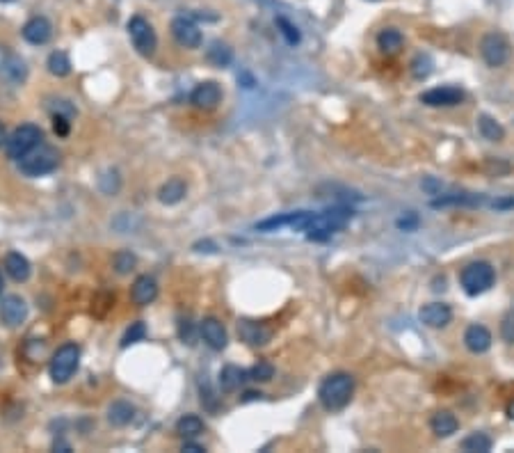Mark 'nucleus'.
Returning a JSON list of instances; mask_svg holds the SVG:
<instances>
[{"instance_id": "nucleus-35", "label": "nucleus", "mask_w": 514, "mask_h": 453, "mask_svg": "<svg viewBox=\"0 0 514 453\" xmlns=\"http://www.w3.org/2000/svg\"><path fill=\"white\" fill-rule=\"evenodd\" d=\"M247 376H250V380L254 383H268L272 380V376H275V366L268 364V362H259V364H254L247 371Z\"/></svg>"}, {"instance_id": "nucleus-37", "label": "nucleus", "mask_w": 514, "mask_h": 453, "mask_svg": "<svg viewBox=\"0 0 514 453\" xmlns=\"http://www.w3.org/2000/svg\"><path fill=\"white\" fill-rule=\"evenodd\" d=\"M135 266V257H133L130 252H119L114 254V270H117L119 275H126Z\"/></svg>"}, {"instance_id": "nucleus-3", "label": "nucleus", "mask_w": 514, "mask_h": 453, "mask_svg": "<svg viewBox=\"0 0 514 453\" xmlns=\"http://www.w3.org/2000/svg\"><path fill=\"white\" fill-rule=\"evenodd\" d=\"M494 282H496V270L487 261L469 263L460 273V284L467 295H483L494 286Z\"/></svg>"}, {"instance_id": "nucleus-24", "label": "nucleus", "mask_w": 514, "mask_h": 453, "mask_svg": "<svg viewBox=\"0 0 514 453\" xmlns=\"http://www.w3.org/2000/svg\"><path fill=\"white\" fill-rule=\"evenodd\" d=\"M247 378H250V376H247V371L238 369L234 364L225 366V369H222V373H220V387H222V392H236L238 387L247 380Z\"/></svg>"}, {"instance_id": "nucleus-14", "label": "nucleus", "mask_w": 514, "mask_h": 453, "mask_svg": "<svg viewBox=\"0 0 514 453\" xmlns=\"http://www.w3.org/2000/svg\"><path fill=\"white\" fill-rule=\"evenodd\" d=\"M0 318H3L5 325L10 327H19L23 320L28 318V304L21 295H7L0 302Z\"/></svg>"}, {"instance_id": "nucleus-20", "label": "nucleus", "mask_w": 514, "mask_h": 453, "mask_svg": "<svg viewBox=\"0 0 514 453\" xmlns=\"http://www.w3.org/2000/svg\"><path fill=\"white\" fill-rule=\"evenodd\" d=\"M238 334L240 339L250 346H265L270 341V332L259 323H252V320H240L238 323Z\"/></svg>"}, {"instance_id": "nucleus-30", "label": "nucleus", "mask_w": 514, "mask_h": 453, "mask_svg": "<svg viewBox=\"0 0 514 453\" xmlns=\"http://www.w3.org/2000/svg\"><path fill=\"white\" fill-rule=\"evenodd\" d=\"M48 71L57 78H64L71 73V60L64 51H53L48 55Z\"/></svg>"}, {"instance_id": "nucleus-19", "label": "nucleus", "mask_w": 514, "mask_h": 453, "mask_svg": "<svg viewBox=\"0 0 514 453\" xmlns=\"http://www.w3.org/2000/svg\"><path fill=\"white\" fill-rule=\"evenodd\" d=\"M430 428H432V433L437 435V438H451V435L458 433L460 422L453 412L439 410L432 415V419H430Z\"/></svg>"}, {"instance_id": "nucleus-8", "label": "nucleus", "mask_w": 514, "mask_h": 453, "mask_svg": "<svg viewBox=\"0 0 514 453\" xmlns=\"http://www.w3.org/2000/svg\"><path fill=\"white\" fill-rule=\"evenodd\" d=\"M480 55L489 67H503L510 60V44L499 32H489L480 41Z\"/></svg>"}, {"instance_id": "nucleus-33", "label": "nucleus", "mask_w": 514, "mask_h": 453, "mask_svg": "<svg viewBox=\"0 0 514 453\" xmlns=\"http://www.w3.org/2000/svg\"><path fill=\"white\" fill-rule=\"evenodd\" d=\"M432 67H434V62H432V57H430V55H416L411 60V76L416 80L428 78L430 73H432Z\"/></svg>"}, {"instance_id": "nucleus-9", "label": "nucleus", "mask_w": 514, "mask_h": 453, "mask_svg": "<svg viewBox=\"0 0 514 453\" xmlns=\"http://www.w3.org/2000/svg\"><path fill=\"white\" fill-rule=\"evenodd\" d=\"M311 218H313V213H309V211L281 213V216H275V218H268V220L259 222L256 229H259V232H279V229L290 227V229H295V232H306Z\"/></svg>"}, {"instance_id": "nucleus-22", "label": "nucleus", "mask_w": 514, "mask_h": 453, "mask_svg": "<svg viewBox=\"0 0 514 453\" xmlns=\"http://www.w3.org/2000/svg\"><path fill=\"white\" fill-rule=\"evenodd\" d=\"M405 46V37L398 28H384L377 35V48L384 55H398Z\"/></svg>"}, {"instance_id": "nucleus-23", "label": "nucleus", "mask_w": 514, "mask_h": 453, "mask_svg": "<svg viewBox=\"0 0 514 453\" xmlns=\"http://www.w3.org/2000/svg\"><path fill=\"white\" fill-rule=\"evenodd\" d=\"M186 193H188V186L183 184V181H181V179H169L167 184H162V188L158 191V200L162 204L172 206V204H179L181 200H183Z\"/></svg>"}, {"instance_id": "nucleus-7", "label": "nucleus", "mask_w": 514, "mask_h": 453, "mask_svg": "<svg viewBox=\"0 0 514 453\" xmlns=\"http://www.w3.org/2000/svg\"><path fill=\"white\" fill-rule=\"evenodd\" d=\"M128 35H130L133 46H135V51L139 55L151 57L156 53V48H158L156 30L151 28V23H149L144 16H133V19L128 21Z\"/></svg>"}, {"instance_id": "nucleus-18", "label": "nucleus", "mask_w": 514, "mask_h": 453, "mask_svg": "<svg viewBox=\"0 0 514 453\" xmlns=\"http://www.w3.org/2000/svg\"><path fill=\"white\" fill-rule=\"evenodd\" d=\"M464 346L476 352V355H480V352H487L489 348H492V332L485 327V325H469L467 332H464Z\"/></svg>"}, {"instance_id": "nucleus-12", "label": "nucleus", "mask_w": 514, "mask_h": 453, "mask_svg": "<svg viewBox=\"0 0 514 453\" xmlns=\"http://www.w3.org/2000/svg\"><path fill=\"white\" fill-rule=\"evenodd\" d=\"M190 101H192V105L199 110H215L222 101V89L218 82H213V80L199 82L192 89V94H190Z\"/></svg>"}, {"instance_id": "nucleus-21", "label": "nucleus", "mask_w": 514, "mask_h": 453, "mask_svg": "<svg viewBox=\"0 0 514 453\" xmlns=\"http://www.w3.org/2000/svg\"><path fill=\"white\" fill-rule=\"evenodd\" d=\"M5 270H7V275L14 279V282H26V279L30 277V273H32L30 261L23 257L21 252H10V254H7Z\"/></svg>"}, {"instance_id": "nucleus-34", "label": "nucleus", "mask_w": 514, "mask_h": 453, "mask_svg": "<svg viewBox=\"0 0 514 453\" xmlns=\"http://www.w3.org/2000/svg\"><path fill=\"white\" fill-rule=\"evenodd\" d=\"M277 28H279L281 35H284L288 46H297L302 41V35H300V30H297V26H293V23H290L288 19H284V16H279V19H277Z\"/></svg>"}, {"instance_id": "nucleus-31", "label": "nucleus", "mask_w": 514, "mask_h": 453, "mask_svg": "<svg viewBox=\"0 0 514 453\" xmlns=\"http://www.w3.org/2000/svg\"><path fill=\"white\" fill-rule=\"evenodd\" d=\"M209 60L215 67H229L231 60H234V53H231V48L227 44H222V41H213L209 48Z\"/></svg>"}, {"instance_id": "nucleus-40", "label": "nucleus", "mask_w": 514, "mask_h": 453, "mask_svg": "<svg viewBox=\"0 0 514 453\" xmlns=\"http://www.w3.org/2000/svg\"><path fill=\"white\" fill-rule=\"evenodd\" d=\"M494 209H514V197H505V200H496Z\"/></svg>"}, {"instance_id": "nucleus-10", "label": "nucleus", "mask_w": 514, "mask_h": 453, "mask_svg": "<svg viewBox=\"0 0 514 453\" xmlns=\"http://www.w3.org/2000/svg\"><path fill=\"white\" fill-rule=\"evenodd\" d=\"M172 35L176 39V44L183 48H199L204 41L202 30H199L197 23L192 19H188V16H176V19L172 21Z\"/></svg>"}, {"instance_id": "nucleus-42", "label": "nucleus", "mask_w": 514, "mask_h": 453, "mask_svg": "<svg viewBox=\"0 0 514 453\" xmlns=\"http://www.w3.org/2000/svg\"><path fill=\"white\" fill-rule=\"evenodd\" d=\"M414 225H416V218H411V220H398V227H402V229H411Z\"/></svg>"}, {"instance_id": "nucleus-38", "label": "nucleus", "mask_w": 514, "mask_h": 453, "mask_svg": "<svg viewBox=\"0 0 514 453\" xmlns=\"http://www.w3.org/2000/svg\"><path fill=\"white\" fill-rule=\"evenodd\" d=\"M53 131L60 138L69 135V117H64V114H55V117H53Z\"/></svg>"}, {"instance_id": "nucleus-43", "label": "nucleus", "mask_w": 514, "mask_h": 453, "mask_svg": "<svg viewBox=\"0 0 514 453\" xmlns=\"http://www.w3.org/2000/svg\"><path fill=\"white\" fill-rule=\"evenodd\" d=\"M7 144V131H5V124L0 121V147Z\"/></svg>"}, {"instance_id": "nucleus-26", "label": "nucleus", "mask_w": 514, "mask_h": 453, "mask_svg": "<svg viewBox=\"0 0 514 453\" xmlns=\"http://www.w3.org/2000/svg\"><path fill=\"white\" fill-rule=\"evenodd\" d=\"M478 131L489 142H501L505 138V128L494 117H489V114H480L478 117Z\"/></svg>"}, {"instance_id": "nucleus-15", "label": "nucleus", "mask_w": 514, "mask_h": 453, "mask_svg": "<svg viewBox=\"0 0 514 453\" xmlns=\"http://www.w3.org/2000/svg\"><path fill=\"white\" fill-rule=\"evenodd\" d=\"M21 35L32 46H44L46 41L53 37V26L46 16H32L26 26H23Z\"/></svg>"}, {"instance_id": "nucleus-11", "label": "nucleus", "mask_w": 514, "mask_h": 453, "mask_svg": "<svg viewBox=\"0 0 514 453\" xmlns=\"http://www.w3.org/2000/svg\"><path fill=\"white\" fill-rule=\"evenodd\" d=\"M464 101V92L460 87H432L428 92L421 94V103L430 105V108H453Z\"/></svg>"}, {"instance_id": "nucleus-41", "label": "nucleus", "mask_w": 514, "mask_h": 453, "mask_svg": "<svg viewBox=\"0 0 514 453\" xmlns=\"http://www.w3.org/2000/svg\"><path fill=\"white\" fill-rule=\"evenodd\" d=\"M181 451H188V453H202V451H206L204 447H199V444H195V442H190V440H186L183 442V449Z\"/></svg>"}, {"instance_id": "nucleus-27", "label": "nucleus", "mask_w": 514, "mask_h": 453, "mask_svg": "<svg viewBox=\"0 0 514 453\" xmlns=\"http://www.w3.org/2000/svg\"><path fill=\"white\" fill-rule=\"evenodd\" d=\"M133 417H135V408L130 406L126 401H117L112 403L110 410H107V419H110L112 426H126L133 422Z\"/></svg>"}, {"instance_id": "nucleus-45", "label": "nucleus", "mask_w": 514, "mask_h": 453, "mask_svg": "<svg viewBox=\"0 0 514 453\" xmlns=\"http://www.w3.org/2000/svg\"><path fill=\"white\" fill-rule=\"evenodd\" d=\"M0 293H3V275H0Z\"/></svg>"}, {"instance_id": "nucleus-17", "label": "nucleus", "mask_w": 514, "mask_h": 453, "mask_svg": "<svg viewBox=\"0 0 514 453\" xmlns=\"http://www.w3.org/2000/svg\"><path fill=\"white\" fill-rule=\"evenodd\" d=\"M156 298H158V284H156V279L149 275H139L130 286V300L139 304V307H146Z\"/></svg>"}, {"instance_id": "nucleus-16", "label": "nucleus", "mask_w": 514, "mask_h": 453, "mask_svg": "<svg viewBox=\"0 0 514 453\" xmlns=\"http://www.w3.org/2000/svg\"><path fill=\"white\" fill-rule=\"evenodd\" d=\"M199 334H202V339L211 346L213 350H225L227 343H229V334H227V327L220 323L218 318H204L202 325H199Z\"/></svg>"}, {"instance_id": "nucleus-5", "label": "nucleus", "mask_w": 514, "mask_h": 453, "mask_svg": "<svg viewBox=\"0 0 514 453\" xmlns=\"http://www.w3.org/2000/svg\"><path fill=\"white\" fill-rule=\"evenodd\" d=\"M80 364V348L76 343H64L55 350L51 359V380L55 385H64L71 380V376L78 371Z\"/></svg>"}, {"instance_id": "nucleus-46", "label": "nucleus", "mask_w": 514, "mask_h": 453, "mask_svg": "<svg viewBox=\"0 0 514 453\" xmlns=\"http://www.w3.org/2000/svg\"><path fill=\"white\" fill-rule=\"evenodd\" d=\"M3 3H10V0H3Z\"/></svg>"}, {"instance_id": "nucleus-36", "label": "nucleus", "mask_w": 514, "mask_h": 453, "mask_svg": "<svg viewBox=\"0 0 514 453\" xmlns=\"http://www.w3.org/2000/svg\"><path fill=\"white\" fill-rule=\"evenodd\" d=\"M144 336H146V325H144V323H133V325L126 329V334H123L121 348H128V346H133V343L144 341Z\"/></svg>"}, {"instance_id": "nucleus-6", "label": "nucleus", "mask_w": 514, "mask_h": 453, "mask_svg": "<svg viewBox=\"0 0 514 453\" xmlns=\"http://www.w3.org/2000/svg\"><path fill=\"white\" fill-rule=\"evenodd\" d=\"M41 140H44V133H41V128L35 126V124H23L14 131V133L7 138V156H10L12 161H19L23 158L30 149H35L37 144H41Z\"/></svg>"}, {"instance_id": "nucleus-1", "label": "nucleus", "mask_w": 514, "mask_h": 453, "mask_svg": "<svg viewBox=\"0 0 514 453\" xmlns=\"http://www.w3.org/2000/svg\"><path fill=\"white\" fill-rule=\"evenodd\" d=\"M352 394H354V378L350 373H345V371H338V373L327 376L318 387L320 406L329 412L343 410L347 403H350Z\"/></svg>"}, {"instance_id": "nucleus-28", "label": "nucleus", "mask_w": 514, "mask_h": 453, "mask_svg": "<svg viewBox=\"0 0 514 453\" xmlns=\"http://www.w3.org/2000/svg\"><path fill=\"white\" fill-rule=\"evenodd\" d=\"M485 197L483 195H448V197H439V200L432 202L434 209H439V206H478L483 204Z\"/></svg>"}, {"instance_id": "nucleus-4", "label": "nucleus", "mask_w": 514, "mask_h": 453, "mask_svg": "<svg viewBox=\"0 0 514 453\" xmlns=\"http://www.w3.org/2000/svg\"><path fill=\"white\" fill-rule=\"evenodd\" d=\"M57 163H60V154H57V149L41 142L35 147V149H30L23 158H19V170L26 177H44V174H51V172L57 168Z\"/></svg>"}, {"instance_id": "nucleus-13", "label": "nucleus", "mask_w": 514, "mask_h": 453, "mask_svg": "<svg viewBox=\"0 0 514 453\" xmlns=\"http://www.w3.org/2000/svg\"><path fill=\"white\" fill-rule=\"evenodd\" d=\"M418 318L423 325L439 329V327H446L453 320V309H451V304H446V302H430L421 307Z\"/></svg>"}, {"instance_id": "nucleus-39", "label": "nucleus", "mask_w": 514, "mask_h": 453, "mask_svg": "<svg viewBox=\"0 0 514 453\" xmlns=\"http://www.w3.org/2000/svg\"><path fill=\"white\" fill-rule=\"evenodd\" d=\"M501 336L508 343H514V318L512 316L503 318V323H501Z\"/></svg>"}, {"instance_id": "nucleus-25", "label": "nucleus", "mask_w": 514, "mask_h": 453, "mask_svg": "<svg viewBox=\"0 0 514 453\" xmlns=\"http://www.w3.org/2000/svg\"><path fill=\"white\" fill-rule=\"evenodd\" d=\"M204 428H206L204 422H202V419H199L197 415H186V417H181V419H179L176 433H179L183 440H197L199 435L204 433Z\"/></svg>"}, {"instance_id": "nucleus-29", "label": "nucleus", "mask_w": 514, "mask_h": 453, "mask_svg": "<svg viewBox=\"0 0 514 453\" xmlns=\"http://www.w3.org/2000/svg\"><path fill=\"white\" fill-rule=\"evenodd\" d=\"M462 449L467 453H489L492 451V438L485 433H471L469 438H464Z\"/></svg>"}, {"instance_id": "nucleus-32", "label": "nucleus", "mask_w": 514, "mask_h": 453, "mask_svg": "<svg viewBox=\"0 0 514 453\" xmlns=\"http://www.w3.org/2000/svg\"><path fill=\"white\" fill-rule=\"evenodd\" d=\"M0 73L7 76L10 80H14V82H19V80L26 78V64H23V60H19V57L12 55L10 60L0 64Z\"/></svg>"}, {"instance_id": "nucleus-44", "label": "nucleus", "mask_w": 514, "mask_h": 453, "mask_svg": "<svg viewBox=\"0 0 514 453\" xmlns=\"http://www.w3.org/2000/svg\"><path fill=\"white\" fill-rule=\"evenodd\" d=\"M508 417L512 419V422H514V401L510 403V406H508Z\"/></svg>"}, {"instance_id": "nucleus-2", "label": "nucleus", "mask_w": 514, "mask_h": 453, "mask_svg": "<svg viewBox=\"0 0 514 453\" xmlns=\"http://www.w3.org/2000/svg\"><path fill=\"white\" fill-rule=\"evenodd\" d=\"M350 218H352V209H345V206H334V209H329L325 213H313L309 227H306V236L311 241H327L336 232H341L347 222H350Z\"/></svg>"}]
</instances>
